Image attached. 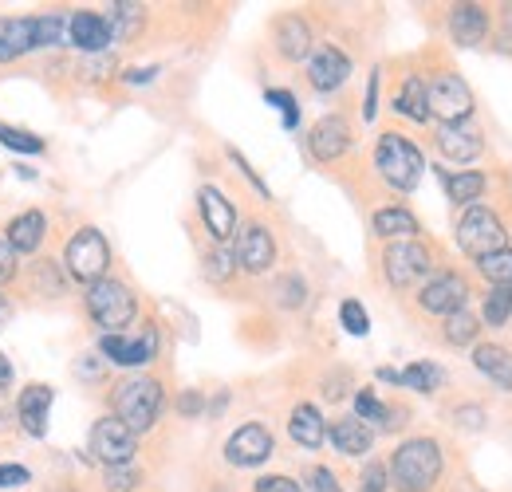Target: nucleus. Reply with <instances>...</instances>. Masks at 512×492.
Wrapping results in <instances>:
<instances>
[{
	"label": "nucleus",
	"instance_id": "obj_6",
	"mask_svg": "<svg viewBox=\"0 0 512 492\" xmlns=\"http://www.w3.org/2000/svg\"><path fill=\"white\" fill-rule=\"evenodd\" d=\"M426 111H430V119H438L442 126L469 123V115H473L469 83L461 75H453V71H442L434 83H426Z\"/></svg>",
	"mask_w": 512,
	"mask_h": 492
},
{
	"label": "nucleus",
	"instance_id": "obj_5",
	"mask_svg": "<svg viewBox=\"0 0 512 492\" xmlns=\"http://www.w3.org/2000/svg\"><path fill=\"white\" fill-rule=\"evenodd\" d=\"M457 245L481 260V256H493V252L509 248V233H505L497 213H489L481 205H469L461 213V221H457Z\"/></svg>",
	"mask_w": 512,
	"mask_h": 492
},
{
	"label": "nucleus",
	"instance_id": "obj_50",
	"mask_svg": "<svg viewBox=\"0 0 512 492\" xmlns=\"http://www.w3.org/2000/svg\"><path fill=\"white\" fill-rule=\"evenodd\" d=\"M457 418H461V426H481V418H485V414H481L477 406H461V410H457Z\"/></svg>",
	"mask_w": 512,
	"mask_h": 492
},
{
	"label": "nucleus",
	"instance_id": "obj_21",
	"mask_svg": "<svg viewBox=\"0 0 512 492\" xmlns=\"http://www.w3.org/2000/svg\"><path fill=\"white\" fill-rule=\"evenodd\" d=\"M44 233H48V217H44L40 209H28V213H20V217L8 225V237H4V241L20 256V252H36V248L44 245Z\"/></svg>",
	"mask_w": 512,
	"mask_h": 492
},
{
	"label": "nucleus",
	"instance_id": "obj_28",
	"mask_svg": "<svg viewBox=\"0 0 512 492\" xmlns=\"http://www.w3.org/2000/svg\"><path fill=\"white\" fill-rule=\"evenodd\" d=\"M442 182H446L449 201H457V205H469V201H477V197H481V189H485V178H481L477 170H461V174H442Z\"/></svg>",
	"mask_w": 512,
	"mask_h": 492
},
{
	"label": "nucleus",
	"instance_id": "obj_10",
	"mask_svg": "<svg viewBox=\"0 0 512 492\" xmlns=\"http://www.w3.org/2000/svg\"><path fill=\"white\" fill-rule=\"evenodd\" d=\"M225 457H229V465H237V469H253V465L272 457V433L264 430L260 422L241 426V430L225 441Z\"/></svg>",
	"mask_w": 512,
	"mask_h": 492
},
{
	"label": "nucleus",
	"instance_id": "obj_44",
	"mask_svg": "<svg viewBox=\"0 0 512 492\" xmlns=\"http://www.w3.org/2000/svg\"><path fill=\"white\" fill-rule=\"evenodd\" d=\"M256 492H300V485L292 477H260Z\"/></svg>",
	"mask_w": 512,
	"mask_h": 492
},
{
	"label": "nucleus",
	"instance_id": "obj_4",
	"mask_svg": "<svg viewBox=\"0 0 512 492\" xmlns=\"http://www.w3.org/2000/svg\"><path fill=\"white\" fill-rule=\"evenodd\" d=\"M87 311H91V319H95L107 335H119L130 319H134L138 304H134V296H130L127 284L103 276V280L87 284Z\"/></svg>",
	"mask_w": 512,
	"mask_h": 492
},
{
	"label": "nucleus",
	"instance_id": "obj_19",
	"mask_svg": "<svg viewBox=\"0 0 512 492\" xmlns=\"http://www.w3.org/2000/svg\"><path fill=\"white\" fill-rule=\"evenodd\" d=\"M438 150L446 158H453V162H473L485 150V138H481L477 126L449 123V126H438Z\"/></svg>",
	"mask_w": 512,
	"mask_h": 492
},
{
	"label": "nucleus",
	"instance_id": "obj_3",
	"mask_svg": "<svg viewBox=\"0 0 512 492\" xmlns=\"http://www.w3.org/2000/svg\"><path fill=\"white\" fill-rule=\"evenodd\" d=\"M162 414V386L154 378H127L115 390V418L127 426L134 437L146 430H154Z\"/></svg>",
	"mask_w": 512,
	"mask_h": 492
},
{
	"label": "nucleus",
	"instance_id": "obj_8",
	"mask_svg": "<svg viewBox=\"0 0 512 492\" xmlns=\"http://www.w3.org/2000/svg\"><path fill=\"white\" fill-rule=\"evenodd\" d=\"M383 264L386 280L394 288H410V284H418L430 272V248L418 245V241H394V245L386 248Z\"/></svg>",
	"mask_w": 512,
	"mask_h": 492
},
{
	"label": "nucleus",
	"instance_id": "obj_20",
	"mask_svg": "<svg viewBox=\"0 0 512 492\" xmlns=\"http://www.w3.org/2000/svg\"><path fill=\"white\" fill-rule=\"evenodd\" d=\"M449 32H453V40H457L461 48L481 44L485 32H489V16H485V8H481V4H457V8L449 12Z\"/></svg>",
	"mask_w": 512,
	"mask_h": 492
},
{
	"label": "nucleus",
	"instance_id": "obj_34",
	"mask_svg": "<svg viewBox=\"0 0 512 492\" xmlns=\"http://www.w3.org/2000/svg\"><path fill=\"white\" fill-rule=\"evenodd\" d=\"M509 315H512V288H493L485 296V323L489 327H501Z\"/></svg>",
	"mask_w": 512,
	"mask_h": 492
},
{
	"label": "nucleus",
	"instance_id": "obj_29",
	"mask_svg": "<svg viewBox=\"0 0 512 492\" xmlns=\"http://www.w3.org/2000/svg\"><path fill=\"white\" fill-rule=\"evenodd\" d=\"M107 24H111V36L115 40H130L142 28V4H111Z\"/></svg>",
	"mask_w": 512,
	"mask_h": 492
},
{
	"label": "nucleus",
	"instance_id": "obj_26",
	"mask_svg": "<svg viewBox=\"0 0 512 492\" xmlns=\"http://www.w3.org/2000/svg\"><path fill=\"white\" fill-rule=\"evenodd\" d=\"M394 111L406 115V119H414V123H426V119H430V111H426V83H422L418 75H410V79L402 83V91H398V99H394Z\"/></svg>",
	"mask_w": 512,
	"mask_h": 492
},
{
	"label": "nucleus",
	"instance_id": "obj_48",
	"mask_svg": "<svg viewBox=\"0 0 512 492\" xmlns=\"http://www.w3.org/2000/svg\"><path fill=\"white\" fill-rule=\"evenodd\" d=\"M375 103H379V71H375V75H371V83H367V107H363V119H367V123H371V119H375V111H379Z\"/></svg>",
	"mask_w": 512,
	"mask_h": 492
},
{
	"label": "nucleus",
	"instance_id": "obj_47",
	"mask_svg": "<svg viewBox=\"0 0 512 492\" xmlns=\"http://www.w3.org/2000/svg\"><path fill=\"white\" fill-rule=\"evenodd\" d=\"M16 60L12 52V20H0V63Z\"/></svg>",
	"mask_w": 512,
	"mask_h": 492
},
{
	"label": "nucleus",
	"instance_id": "obj_52",
	"mask_svg": "<svg viewBox=\"0 0 512 492\" xmlns=\"http://www.w3.org/2000/svg\"><path fill=\"white\" fill-rule=\"evenodd\" d=\"M12 386V363L0 355V390H8Z\"/></svg>",
	"mask_w": 512,
	"mask_h": 492
},
{
	"label": "nucleus",
	"instance_id": "obj_39",
	"mask_svg": "<svg viewBox=\"0 0 512 492\" xmlns=\"http://www.w3.org/2000/svg\"><path fill=\"white\" fill-rule=\"evenodd\" d=\"M138 481H142V473H138L134 465H111V469H107V489L111 492L138 489Z\"/></svg>",
	"mask_w": 512,
	"mask_h": 492
},
{
	"label": "nucleus",
	"instance_id": "obj_41",
	"mask_svg": "<svg viewBox=\"0 0 512 492\" xmlns=\"http://www.w3.org/2000/svg\"><path fill=\"white\" fill-rule=\"evenodd\" d=\"M308 492H343V485L335 481V473H331V469L316 465V469L308 473Z\"/></svg>",
	"mask_w": 512,
	"mask_h": 492
},
{
	"label": "nucleus",
	"instance_id": "obj_25",
	"mask_svg": "<svg viewBox=\"0 0 512 492\" xmlns=\"http://www.w3.org/2000/svg\"><path fill=\"white\" fill-rule=\"evenodd\" d=\"M473 367L481 370L485 378H493L501 390H512V359H509V351H501V347H477L473 351Z\"/></svg>",
	"mask_w": 512,
	"mask_h": 492
},
{
	"label": "nucleus",
	"instance_id": "obj_2",
	"mask_svg": "<svg viewBox=\"0 0 512 492\" xmlns=\"http://www.w3.org/2000/svg\"><path fill=\"white\" fill-rule=\"evenodd\" d=\"M375 166H379V174H383L386 185L410 193L414 185L422 182L426 158H422V150H418L410 138H402V134H383L379 146H375Z\"/></svg>",
	"mask_w": 512,
	"mask_h": 492
},
{
	"label": "nucleus",
	"instance_id": "obj_53",
	"mask_svg": "<svg viewBox=\"0 0 512 492\" xmlns=\"http://www.w3.org/2000/svg\"><path fill=\"white\" fill-rule=\"evenodd\" d=\"M379 378H383V382H398V370L383 367V370H379Z\"/></svg>",
	"mask_w": 512,
	"mask_h": 492
},
{
	"label": "nucleus",
	"instance_id": "obj_40",
	"mask_svg": "<svg viewBox=\"0 0 512 492\" xmlns=\"http://www.w3.org/2000/svg\"><path fill=\"white\" fill-rule=\"evenodd\" d=\"M264 99H268L272 107H280V111H284V126H288V130L300 123V111H296V99H292V91H268Z\"/></svg>",
	"mask_w": 512,
	"mask_h": 492
},
{
	"label": "nucleus",
	"instance_id": "obj_49",
	"mask_svg": "<svg viewBox=\"0 0 512 492\" xmlns=\"http://www.w3.org/2000/svg\"><path fill=\"white\" fill-rule=\"evenodd\" d=\"M154 75H158V67H134V71H127L123 79H127V83H150Z\"/></svg>",
	"mask_w": 512,
	"mask_h": 492
},
{
	"label": "nucleus",
	"instance_id": "obj_1",
	"mask_svg": "<svg viewBox=\"0 0 512 492\" xmlns=\"http://www.w3.org/2000/svg\"><path fill=\"white\" fill-rule=\"evenodd\" d=\"M442 477V445L434 437H410L394 449L390 481L398 492H430Z\"/></svg>",
	"mask_w": 512,
	"mask_h": 492
},
{
	"label": "nucleus",
	"instance_id": "obj_46",
	"mask_svg": "<svg viewBox=\"0 0 512 492\" xmlns=\"http://www.w3.org/2000/svg\"><path fill=\"white\" fill-rule=\"evenodd\" d=\"M16 276V252L8 241H0V284H8Z\"/></svg>",
	"mask_w": 512,
	"mask_h": 492
},
{
	"label": "nucleus",
	"instance_id": "obj_27",
	"mask_svg": "<svg viewBox=\"0 0 512 492\" xmlns=\"http://www.w3.org/2000/svg\"><path fill=\"white\" fill-rule=\"evenodd\" d=\"M375 233L386 237V241H394V237L410 241V237L418 233V221H414V213H406V209H379V213H375Z\"/></svg>",
	"mask_w": 512,
	"mask_h": 492
},
{
	"label": "nucleus",
	"instance_id": "obj_43",
	"mask_svg": "<svg viewBox=\"0 0 512 492\" xmlns=\"http://www.w3.org/2000/svg\"><path fill=\"white\" fill-rule=\"evenodd\" d=\"M36 288H48L52 296H60V276H56V268H52V260H44V264H36Z\"/></svg>",
	"mask_w": 512,
	"mask_h": 492
},
{
	"label": "nucleus",
	"instance_id": "obj_17",
	"mask_svg": "<svg viewBox=\"0 0 512 492\" xmlns=\"http://www.w3.org/2000/svg\"><path fill=\"white\" fill-rule=\"evenodd\" d=\"M52 402H56V394H52V386H28L24 394H20V402H16V414H20V426L24 433H32V437H44L48 433V414H52Z\"/></svg>",
	"mask_w": 512,
	"mask_h": 492
},
{
	"label": "nucleus",
	"instance_id": "obj_31",
	"mask_svg": "<svg viewBox=\"0 0 512 492\" xmlns=\"http://www.w3.org/2000/svg\"><path fill=\"white\" fill-rule=\"evenodd\" d=\"M481 276L493 288H512V248H501L493 256H481Z\"/></svg>",
	"mask_w": 512,
	"mask_h": 492
},
{
	"label": "nucleus",
	"instance_id": "obj_24",
	"mask_svg": "<svg viewBox=\"0 0 512 492\" xmlns=\"http://www.w3.org/2000/svg\"><path fill=\"white\" fill-rule=\"evenodd\" d=\"M276 48H280V56H288V60H304L308 48H312L308 24H304L300 16H284V20L276 24Z\"/></svg>",
	"mask_w": 512,
	"mask_h": 492
},
{
	"label": "nucleus",
	"instance_id": "obj_22",
	"mask_svg": "<svg viewBox=\"0 0 512 492\" xmlns=\"http://www.w3.org/2000/svg\"><path fill=\"white\" fill-rule=\"evenodd\" d=\"M288 433H292V441H296V445H304V449H320L323 437H327V422H323L320 410H316L312 402H300V406L292 410Z\"/></svg>",
	"mask_w": 512,
	"mask_h": 492
},
{
	"label": "nucleus",
	"instance_id": "obj_12",
	"mask_svg": "<svg viewBox=\"0 0 512 492\" xmlns=\"http://www.w3.org/2000/svg\"><path fill=\"white\" fill-rule=\"evenodd\" d=\"M233 260H237V268H245L249 276L268 272V268H272V260H276V241H272V233H268L264 225H245V229H241V237H237V252H233Z\"/></svg>",
	"mask_w": 512,
	"mask_h": 492
},
{
	"label": "nucleus",
	"instance_id": "obj_45",
	"mask_svg": "<svg viewBox=\"0 0 512 492\" xmlns=\"http://www.w3.org/2000/svg\"><path fill=\"white\" fill-rule=\"evenodd\" d=\"M12 485H28L24 465H0V489H12Z\"/></svg>",
	"mask_w": 512,
	"mask_h": 492
},
{
	"label": "nucleus",
	"instance_id": "obj_16",
	"mask_svg": "<svg viewBox=\"0 0 512 492\" xmlns=\"http://www.w3.org/2000/svg\"><path fill=\"white\" fill-rule=\"evenodd\" d=\"M347 75H351V60H347L339 48L323 44V48L312 52V60H308V79H312L316 91H339V87L347 83Z\"/></svg>",
	"mask_w": 512,
	"mask_h": 492
},
{
	"label": "nucleus",
	"instance_id": "obj_38",
	"mask_svg": "<svg viewBox=\"0 0 512 492\" xmlns=\"http://www.w3.org/2000/svg\"><path fill=\"white\" fill-rule=\"evenodd\" d=\"M304 296H308V288H304L300 276H280V280H276V304H280V308H300Z\"/></svg>",
	"mask_w": 512,
	"mask_h": 492
},
{
	"label": "nucleus",
	"instance_id": "obj_14",
	"mask_svg": "<svg viewBox=\"0 0 512 492\" xmlns=\"http://www.w3.org/2000/svg\"><path fill=\"white\" fill-rule=\"evenodd\" d=\"M99 351H103L107 363H115V367H146V363L154 359V351H158V335H154V331H146V335H138V339L103 335Z\"/></svg>",
	"mask_w": 512,
	"mask_h": 492
},
{
	"label": "nucleus",
	"instance_id": "obj_36",
	"mask_svg": "<svg viewBox=\"0 0 512 492\" xmlns=\"http://www.w3.org/2000/svg\"><path fill=\"white\" fill-rule=\"evenodd\" d=\"M339 323L347 327V335H367V331H371L367 308H363L359 300H343V308H339Z\"/></svg>",
	"mask_w": 512,
	"mask_h": 492
},
{
	"label": "nucleus",
	"instance_id": "obj_7",
	"mask_svg": "<svg viewBox=\"0 0 512 492\" xmlns=\"http://www.w3.org/2000/svg\"><path fill=\"white\" fill-rule=\"evenodd\" d=\"M64 264L79 284H95V280H103V276H107V268H111V248H107V237H103L99 229H79V233L67 241Z\"/></svg>",
	"mask_w": 512,
	"mask_h": 492
},
{
	"label": "nucleus",
	"instance_id": "obj_35",
	"mask_svg": "<svg viewBox=\"0 0 512 492\" xmlns=\"http://www.w3.org/2000/svg\"><path fill=\"white\" fill-rule=\"evenodd\" d=\"M0 142L8 150H20V154H40L44 150V142L32 130H16V126H4V123H0Z\"/></svg>",
	"mask_w": 512,
	"mask_h": 492
},
{
	"label": "nucleus",
	"instance_id": "obj_51",
	"mask_svg": "<svg viewBox=\"0 0 512 492\" xmlns=\"http://www.w3.org/2000/svg\"><path fill=\"white\" fill-rule=\"evenodd\" d=\"M178 410H182V414H197V410H201V394H182Z\"/></svg>",
	"mask_w": 512,
	"mask_h": 492
},
{
	"label": "nucleus",
	"instance_id": "obj_9",
	"mask_svg": "<svg viewBox=\"0 0 512 492\" xmlns=\"http://www.w3.org/2000/svg\"><path fill=\"white\" fill-rule=\"evenodd\" d=\"M91 453L111 469V465H134V433L119 418H99L91 426Z\"/></svg>",
	"mask_w": 512,
	"mask_h": 492
},
{
	"label": "nucleus",
	"instance_id": "obj_15",
	"mask_svg": "<svg viewBox=\"0 0 512 492\" xmlns=\"http://www.w3.org/2000/svg\"><path fill=\"white\" fill-rule=\"evenodd\" d=\"M197 205H201V217H205L209 237H213L217 245H225V241L237 233V209H233V205L225 201V193L213 189V185H205V189L197 193Z\"/></svg>",
	"mask_w": 512,
	"mask_h": 492
},
{
	"label": "nucleus",
	"instance_id": "obj_11",
	"mask_svg": "<svg viewBox=\"0 0 512 492\" xmlns=\"http://www.w3.org/2000/svg\"><path fill=\"white\" fill-rule=\"evenodd\" d=\"M67 40H71L83 56H103V52L115 44L111 24H107V16H99V12H75V16H67Z\"/></svg>",
	"mask_w": 512,
	"mask_h": 492
},
{
	"label": "nucleus",
	"instance_id": "obj_18",
	"mask_svg": "<svg viewBox=\"0 0 512 492\" xmlns=\"http://www.w3.org/2000/svg\"><path fill=\"white\" fill-rule=\"evenodd\" d=\"M308 146H312V154L320 162H335L351 146V126H347V119H339V115L320 119V123L312 126V134H308Z\"/></svg>",
	"mask_w": 512,
	"mask_h": 492
},
{
	"label": "nucleus",
	"instance_id": "obj_30",
	"mask_svg": "<svg viewBox=\"0 0 512 492\" xmlns=\"http://www.w3.org/2000/svg\"><path fill=\"white\" fill-rule=\"evenodd\" d=\"M477 315L469 308H457L453 315H446V339L453 343V347H469L473 339H477Z\"/></svg>",
	"mask_w": 512,
	"mask_h": 492
},
{
	"label": "nucleus",
	"instance_id": "obj_32",
	"mask_svg": "<svg viewBox=\"0 0 512 492\" xmlns=\"http://www.w3.org/2000/svg\"><path fill=\"white\" fill-rule=\"evenodd\" d=\"M398 382H402V386H410V390L434 394V390L442 386V370L434 367V363H414V367H406L402 374H398Z\"/></svg>",
	"mask_w": 512,
	"mask_h": 492
},
{
	"label": "nucleus",
	"instance_id": "obj_37",
	"mask_svg": "<svg viewBox=\"0 0 512 492\" xmlns=\"http://www.w3.org/2000/svg\"><path fill=\"white\" fill-rule=\"evenodd\" d=\"M233 272H237V260H233V252H225V248H213V252L205 256V276H209V280L225 284Z\"/></svg>",
	"mask_w": 512,
	"mask_h": 492
},
{
	"label": "nucleus",
	"instance_id": "obj_23",
	"mask_svg": "<svg viewBox=\"0 0 512 492\" xmlns=\"http://www.w3.org/2000/svg\"><path fill=\"white\" fill-rule=\"evenodd\" d=\"M327 437H331V445L339 449V453H347V457H363L367 449H371V430L351 414V418H339V422H331V430H327Z\"/></svg>",
	"mask_w": 512,
	"mask_h": 492
},
{
	"label": "nucleus",
	"instance_id": "obj_33",
	"mask_svg": "<svg viewBox=\"0 0 512 492\" xmlns=\"http://www.w3.org/2000/svg\"><path fill=\"white\" fill-rule=\"evenodd\" d=\"M64 40H67V16H60V12L36 16V48H56Z\"/></svg>",
	"mask_w": 512,
	"mask_h": 492
},
{
	"label": "nucleus",
	"instance_id": "obj_13",
	"mask_svg": "<svg viewBox=\"0 0 512 492\" xmlns=\"http://www.w3.org/2000/svg\"><path fill=\"white\" fill-rule=\"evenodd\" d=\"M465 300H469V284L457 272H438L418 296V304L434 315H453L457 308H465Z\"/></svg>",
	"mask_w": 512,
	"mask_h": 492
},
{
	"label": "nucleus",
	"instance_id": "obj_42",
	"mask_svg": "<svg viewBox=\"0 0 512 492\" xmlns=\"http://www.w3.org/2000/svg\"><path fill=\"white\" fill-rule=\"evenodd\" d=\"M359 492H386V465L371 461V465L363 469V485H359Z\"/></svg>",
	"mask_w": 512,
	"mask_h": 492
},
{
	"label": "nucleus",
	"instance_id": "obj_54",
	"mask_svg": "<svg viewBox=\"0 0 512 492\" xmlns=\"http://www.w3.org/2000/svg\"><path fill=\"white\" fill-rule=\"evenodd\" d=\"M4 319H8V308H4V304H0V323H4Z\"/></svg>",
	"mask_w": 512,
	"mask_h": 492
}]
</instances>
